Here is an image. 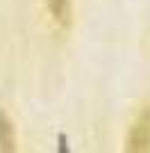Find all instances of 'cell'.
<instances>
[{"label": "cell", "mask_w": 150, "mask_h": 153, "mask_svg": "<svg viewBox=\"0 0 150 153\" xmlns=\"http://www.w3.org/2000/svg\"><path fill=\"white\" fill-rule=\"evenodd\" d=\"M125 149L130 153H148L150 151V103H146L134 117L130 130H127V140Z\"/></svg>", "instance_id": "cell-1"}, {"label": "cell", "mask_w": 150, "mask_h": 153, "mask_svg": "<svg viewBox=\"0 0 150 153\" xmlns=\"http://www.w3.org/2000/svg\"><path fill=\"white\" fill-rule=\"evenodd\" d=\"M46 2V9H48V14L52 16V21H55L59 27H71V23H73V7H71V0H43Z\"/></svg>", "instance_id": "cell-2"}, {"label": "cell", "mask_w": 150, "mask_h": 153, "mask_svg": "<svg viewBox=\"0 0 150 153\" xmlns=\"http://www.w3.org/2000/svg\"><path fill=\"white\" fill-rule=\"evenodd\" d=\"M0 151L5 153L16 151V128L2 110H0Z\"/></svg>", "instance_id": "cell-3"}]
</instances>
